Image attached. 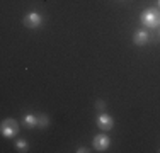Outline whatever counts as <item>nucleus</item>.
<instances>
[{
  "label": "nucleus",
  "instance_id": "9d476101",
  "mask_svg": "<svg viewBox=\"0 0 160 153\" xmlns=\"http://www.w3.org/2000/svg\"><path fill=\"white\" fill-rule=\"evenodd\" d=\"M104 106H106V104H104V102H102V101H99V102H97V107H99V109H102V107H104Z\"/></svg>",
  "mask_w": 160,
  "mask_h": 153
},
{
  "label": "nucleus",
  "instance_id": "1a4fd4ad",
  "mask_svg": "<svg viewBox=\"0 0 160 153\" xmlns=\"http://www.w3.org/2000/svg\"><path fill=\"white\" fill-rule=\"evenodd\" d=\"M16 148L19 151H28V143L24 140H17L16 141Z\"/></svg>",
  "mask_w": 160,
  "mask_h": 153
},
{
  "label": "nucleus",
  "instance_id": "9b49d317",
  "mask_svg": "<svg viewBox=\"0 0 160 153\" xmlns=\"http://www.w3.org/2000/svg\"><path fill=\"white\" fill-rule=\"evenodd\" d=\"M77 151H78V153H85V151H89V150H87V148H83V146H82V148H78Z\"/></svg>",
  "mask_w": 160,
  "mask_h": 153
},
{
  "label": "nucleus",
  "instance_id": "7ed1b4c3",
  "mask_svg": "<svg viewBox=\"0 0 160 153\" xmlns=\"http://www.w3.org/2000/svg\"><path fill=\"white\" fill-rule=\"evenodd\" d=\"M24 26L26 27H29V29H38V27H41V24H43V15H41L39 12H28L26 14V17H24Z\"/></svg>",
  "mask_w": 160,
  "mask_h": 153
},
{
  "label": "nucleus",
  "instance_id": "423d86ee",
  "mask_svg": "<svg viewBox=\"0 0 160 153\" xmlns=\"http://www.w3.org/2000/svg\"><path fill=\"white\" fill-rule=\"evenodd\" d=\"M148 39H150V36H148L147 31H138V32L135 34V37H133V43L136 46H143L148 43Z\"/></svg>",
  "mask_w": 160,
  "mask_h": 153
},
{
  "label": "nucleus",
  "instance_id": "f257e3e1",
  "mask_svg": "<svg viewBox=\"0 0 160 153\" xmlns=\"http://www.w3.org/2000/svg\"><path fill=\"white\" fill-rule=\"evenodd\" d=\"M142 24L145 27H158L160 26V10L158 9H147L142 12Z\"/></svg>",
  "mask_w": 160,
  "mask_h": 153
},
{
  "label": "nucleus",
  "instance_id": "6e6552de",
  "mask_svg": "<svg viewBox=\"0 0 160 153\" xmlns=\"http://www.w3.org/2000/svg\"><path fill=\"white\" fill-rule=\"evenodd\" d=\"M49 124V117L46 114H41V116H38V128H46Z\"/></svg>",
  "mask_w": 160,
  "mask_h": 153
},
{
  "label": "nucleus",
  "instance_id": "f8f14e48",
  "mask_svg": "<svg viewBox=\"0 0 160 153\" xmlns=\"http://www.w3.org/2000/svg\"><path fill=\"white\" fill-rule=\"evenodd\" d=\"M158 5H160V0H158Z\"/></svg>",
  "mask_w": 160,
  "mask_h": 153
},
{
  "label": "nucleus",
  "instance_id": "0eeeda50",
  "mask_svg": "<svg viewBox=\"0 0 160 153\" xmlns=\"http://www.w3.org/2000/svg\"><path fill=\"white\" fill-rule=\"evenodd\" d=\"M22 122H24L26 128H36L38 126V116H34V114H26V116L22 117Z\"/></svg>",
  "mask_w": 160,
  "mask_h": 153
},
{
  "label": "nucleus",
  "instance_id": "f03ea898",
  "mask_svg": "<svg viewBox=\"0 0 160 153\" xmlns=\"http://www.w3.org/2000/svg\"><path fill=\"white\" fill-rule=\"evenodd\" d=\"M0 133H2V136L5 138H12L16 136L19 133V124L16 119H12V117H9V119H3L2 124H0Z\"/></svg>",
  "mask_w": 160,
  "mask_h": 153
},
{
  "label": "nucleus",
  "instance_id": "20e7f679",
  "mask_svg": "<svg viewBox=\"0 0 160 153\" xmlns=\"http://www.w3.org/2000/svg\"><path fill=\"white\" fill-rule=\"evenodd\" d=\"M109 145H111V140L106 135H97L94 138V148H96L97 151H106L109 148Z\"/></svg>",
  "mask_w": 160,
  "mask_h": 153
},
{
  "label": "nucleus",
  "instance_id": "39448f33",
  "mask_svg": "<svg viewBox=\"0 0 160 153\" xmlns=\"http://www.w3.org/2000/svg\"><path fill=\"white\" fill-rule=\"evenodd\" d=\"M97 126L102 129V131H109V129H112L114 126V119L109 114H101V116L97 117Z\"/></svg>",
  "mask_w": 160,
  "mask_h": 153
}]
</instances>
